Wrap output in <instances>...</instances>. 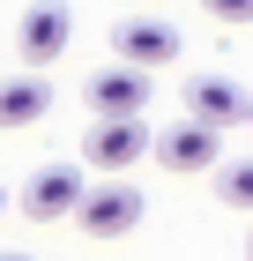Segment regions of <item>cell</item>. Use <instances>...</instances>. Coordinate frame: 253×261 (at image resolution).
I'll list each match as a JSON object with an SVG mask.
<instances>
[{
  "label": "cell",
  "instance_id": "6da1fadb",
  "mask_svg": "<svg viewBox=\"0 0 253 261\" xmlns=\"http://www.w3.org/2000/svg\"><path fill=\"white\" fill-rule=\"evenodd\" d=\"M75 224L82 231H90V239H127V231H134L142 224V194L127 179H104V187H82V201H75Z\"/></svg>",
  "mask_w": 253,
  "mask_h": 261
},
{
  "label": "cell",
  "instance_id": "7a4b0ae2",
  "mask_svg": "<svg viewBox=\"0 0 253 261\" xmlns=\"http://www.w3.org/2000/svg\"><path fill=\"white\" fill-rule=\"evenodd\" d=\"M82 97H90V112H97V120H142V112H149V67H104V75H90V90H82Z\"/></svg>",
  "mask_w": 253,
  "mask_h": 261
},
{
  "label": "cell",
  "instance_id": "3957f363",
  "mask_svg": "<svg viewBox=\"0 0 253 261\" xmlns=\"http://www.w3.org/2000/svg\"><path fill=\"white\" fill-rule=\"evenodd\" d=\"M67 30H75L67 0H38V8H22L15 45H22V60H30V67H45V60H60V53H67Z\"/></svg>",
  "mask_w": 253,
  "mask_h": 261
},
{
  "label": "cell",
  "instance_id": "277c9868",
  "mask_svg": "<svg viewBox=\"0 0 253 261\" xmlns=\"http://www.w3.org/2000/svg\"><path fill=\"white\" fill-rule=\"evenodd\" d=\"M186 120H201V127H238V120H253V97L238 90V82H223V75H201V82H186Z\"/></svg>",
  "mask_w": 253,
  "mask_h": 261
},
{
  "label": "cell",
  "instance_id": "5b68a950",
  "mask_svg": "<svg viewBox=\"0 0 253 261\" xmlns=\"http://www.w3.org/2000/svg\"><path fill=\"white\" fill-rule=\"evenodd\" d=\"M112 53H119L127 67H172V60H179V30L156 22V15H134V22L112 30Z\"/></svg>",
  "mask_w": 253,
  "mask_h": 261
},
{
  "label": "cell",
  "instance_id": "8992f818",
  "mask_svg": "<svg viewBox=\"0 0 253 261\" xmlns=\"http://www.w3.org/2000/svg\"><path fill=\"white\" fill-rule=\"evenodd\" d=\"M142 149H149V127H142V120H97L90 142H82V164L127 172V164H142Z\"/></svg>",
  "mask_w": 253,
  "mask_h": 261
},
{
  "label": "cell",
  "instance_id": "52a82bcc",
  "mask_svg": "<svg viewBox=\"0 0 253 261\" xmlns=\"http://www.w3.org/2000/svg\"><path fill=\"white\" fill-rule=\"evenodd\" d=\"M75 201H82V164H45V172H30L22 179V209L30 217H75Z\"/></svg>",
  "mask_w": 253,
  "mask_h": 261
},
{
  "label": "cell",
  "instance_id": "ba28073f",
  "mask_svg": "<svg viewBox=\"0 0 253 261\" xmlns=\"http://www.w3.org/2000/svg\"><path fill=\"white\" fill-rule=\"evenodd\" d=\"M156 149V164L164 172H209L216 164V127H201V120H179L164 142H149Z\"/></svg>",
  "mask_w": 253,
  "mask_h": 261
},
{
  "label": "cell",
  "instance_id": "9c48e42d",
  "mask_svg": "<svg viewBox=\"0 0 253 261\" xmlns=\"http://www.w3.org/2000/svg\"><path fill=\"white\" fill-rule=\"evenodd\" d=\"M45 112H52V90L38 75H8L0 82V127H38Z\"/></svg>",
  "mask_w": 253,
  "mask_h": 261
},
{
  "label": "cell",
  "instance_id": "30bf717a",
  "mask_svg": "<svg viewBox=\"0 0 253 261\" xmlns=\"http://www.w3.org/2000/svg\"><path fill=\"white\" fill-rule=\"evenodd\" d=\"M209 172H216V194H223V209H253V157L209 164Z\"/></svg>",
  "mask_w": 253,
  "mask_h": 261
},
{
  "label": "cell",
  "instance_id": "8fae6325",
  "mask_svg": "<svg viewBox=\"0 0 253 261\" xmlns=\"http://www.w3.org/2000/svg\"><path fill=\"white\" fill-rule=\"evenodd\" d=\"M216 22H253V0H201Z\"/></svg>",
  "mask_w": 253,
  "mask_h": 261
},
{
  "label": "cell",
  "instance_id": "7c38bea8",
  "mask_svg": "<svg viewBox=\"0 0 253 261\" xmlns=\"http://www.w3.org/2000/svg\"><path fill=\"white\" fill-rule=\"evenodd\" d=\"M0 261H30V254H0Z\"/></svg>",
  "mask_w": 253,
  "mask_h": 261
},
{
  "label": "cell",
  "instance_id": "4fadbf2b",
  "mask_svg": "<svg viewBox=\"0 0 253 261\" xmlns=\"http://www.w3.org/2000/svg\"><path fill=\"white\" fill-rule=\"evenodd\" d=\"M0 209H8V187H0Z\"/></svg>",
  "mask_w": 253,
  "mask_h": 261
},
{
  "label": "cell",
  "instance_id": "5bb4252c",
  "mask_svg": "<svg viewBox=\"0 0 253 261\" xmlns=\"http://www.w3.org/2000/svg\"><path fill=\"white\" fill-rule=\"evenodd\" d=\"M246 261H253V239H246Z\"/></svg>",
  "mask_w": 253,
  "mask_h": 261
}]
</instances>
